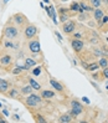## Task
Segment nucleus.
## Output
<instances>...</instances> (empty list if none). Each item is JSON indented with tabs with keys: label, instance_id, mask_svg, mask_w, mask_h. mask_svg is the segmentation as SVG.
<instances>
[{
	"label": "nucleus",
	"instance_id": "f3484780",
	"mask_svg": "<svg viewBox=\"0 0 108 123\" xmlns=\"http://www.w3.org/2000/svg\"><path fill=\"white\" fill-rule=\"evenodd\" d=\"M41 97L45 99H51L55 97V92L50 91V89H42L41 91Z\"/></svg>",
	"mask_w": 108,
	"mask_h": 123
},
{
	"label": "nucleus",
	"instance_id": "c756f323",
	"mask_svg": "<svg viewBox=\"0 0 108 123\" xmlns=\"http://www.w3.org/2000/svg\"><path fill=\"white\" fill-rule=\"evenodd\" d=\"M23 70H24V67H15V69L13 70V74L14 75H19V74H21Z\"/></svg>",
	"mask_w": 108,
	"mask_h": 123
},
{
	"label": "nucleus",
	"instance_id": "f03ea898",
	"mask_svg": "<svg viewBox=\"0 0 108 123\" xmlns=\"http://www.w3.org/2000/svg\"><path fill=\"white\" fill-rule=\"evenodd\" d=\"M3 34H4V36L6 37V39H9V40H14V39L18 36L19 31H18V27H16V26H14V25H6V26L4 27Z\"/></svg>",
	"mask_w": 108,
	"mask_h": 123
},
{
	"label": "nucleus",
	"instance_id": "a18cd8bd",
	"mask_svg": "<svg viewBox=\"0 0 108 123\" xmlns=\"http://www.w3.org/2000/svg\"><path fill=\"white\" fill-rule=\"evenodd\" d=\"M61 1H67V0H61Z\"/></svg>",
	"mask_w": 108,
	"mask_h": 123
},
{
	"label": "nucleus",
	"instance_id": "a878e982",
	"mask_svg": "<svg viewBox=\"0 0 108 123\" xmlns=\"http://www.w3.org/2000/svg\"><path fill=\"white\" fill-rule=\"evenodd\" d=\"M41 66H37V67H35L34 70H32V75L34 76H40L41 75Z\"/></svg>",
	"mask_w": 108,
	"mask_h": 123
},
{
	"label": "nucleus",
	"instance_id": "37998d69",
	"mask_svg": "<svg viewBox=\"0 0 108 123\" xmlns=\"http://www.w3.org/2000/svg\"><path fill=\"white\" fill-rule=\"evenodd\" d=\"M106 41H107V44H108V37H107V39H106Z\"/></svg>",
	"mask_w": 108,
	"mask_h": 123
},
{
	"label": "nucleus",
	"instance_id": "473e14b6",
	"mask_svg": "<svg viewBox=\"0 0 108 123\" xmlns=\"http://www.w3.org/2000/svg\"><path fill=\"white\" fill-rule=\"evenodd\" d=\"M102 74H103V77H104V78H108V67H106V69H102Z\"/></svg>",
	"mask_w": 108,
	"mask_h": 123
},
{
	"label": "nucleus",
	"instance_id": "9b49d317",
	"mask_svg": "<svg viewBox=\"0 0 108 123\" xmlns=\"http://www.w3.org/2000/svg\"><path fill=\"white\" fill-rule=\"evenodd\" d=\"M13 19H14V21L16 22L18 25H20V26H23L25 22H26V18H25V15H23V14H15L14 16H13Z\"/></svg>",
	"mask_w": 108,
	"mask_h": 123
},
{
	"label": "nucleus",
	"instance_id": "412c9836",
	"mask_svg": "<svg viewBox=\"0 0 108 123\" xmlns=\"http://www.w3.org/2000/svg\"><path fill=\"white\" fill-rule=\"evenodd\" d=\"M99 69V65H98V62H91V64H88L87 65V71H89V72H94V71H97Z\"/></svg>",
	"mask_w": 108,
	"mask_h": 123
},
{
	"label": "nucleus",
	"instance_id": "79ce46f5",
	"mask_svg": "<svg viewBox=\"0 0 108 123\" xmlns=\"http://www.w3.org/2000/svg\"><path fill=\"white\" fill-rule=\"evenodd\" d=\"M8 1H9V0H4V4H6Z\"/></svg>",
	"mask_w": 108,
	"mask_h": 123
},
{
	"label": "nucleus",
	"instance_id": "e433bc0d",
	"mask_svg": "<svg viewBox=\"0 0 108 123\" xmlns=\"http://www.w3.org/2000/svg\"><path fill=\"white\" fill-rule=\"evenodd\" d=\"M3 113L6 116V117H9L10 116V113H9V111H8V108H3Z\"/></svg>",
	"mask_w": 108,
	"mask_h": 123
},
{
	"label": "nucleus",
	"instance_id": "6ab92c4d",
	"mask_svg": "<svg viewBox=\"0 0 108 123\" xmlns=\"http://www.w3.org/2000/svg\"><path fill=\"white\" fill-rule=\"evenodd\" d=\"M34 66H36V61H35L34 59H30V57L25 59V66H24V70H30V69H32Z\"/></svg>",
	"mask_w": 108,
	"mask_h": 123
},
{
	"label": "nucleus",
	"instance_id": "20e7f679",
	"mask_svg": "<svg viewBox=\"0 0 108 123\" xmlns=\"http://www.w3.org/2000/svg\"><path fill=\"white\" fill-rule=\"evenodd\" d=\"M24 35L26 39H29V40L32 37H35L37 35V27L34 24H28L24 29Z\"/></svg>",
	"mask_w": 108,
	"mask_h": 123
},
{
	"label": "nucleus",
	"instance_id": "2eb2a0df",
	"mask_svg": "<svg viewBox=\"0 0 108 123\" xmlns=\"http://www.w3.org/2000/svg\"><path fill=\"white\" fill-rule=\"evenodd\" d=\"M28 80H29V85L32 87V89H34V91H40V89H41V85L35 80V78L28 77Z\"/></svg>",
	"mask_w": 108,
	"mask_h": 123
},
{
	"label": "nucleus",
	"instance_id": "c85d7f7f",
	"mask_svg": "<svg viewBox=\"0 0 108 123\" xmlns=\"http://www.w3.org/2000/svg\"><path fill=\"white\" fill-rule=\"evenodd\" d=\"M4 46H5V49H13L14 47V45H13V42H11V40H9L8 39V41H5V44H4Z\"/></svg>",
	"mask_w": 108,
	"mask_h": 123
},
{
	"label": "nucleus",
	"instance_id": "f257e3e1",
	"mask_svg": "<svg viewBox=\"0 0 108 123\" xmlns=\"http://www.w3.org/2000/svg\"><path fill=\"white\" fill-rule=\"evenodd\" d=\"M41 101H42V97H40L39 94L30 93L25 99V104L28 107H36V106H39V103H41Z\"/></svg>",
	"mask_w": 108,
	"mask_h": 123
},
{
	"label": "nucleus",
	"instance_id": "4c0bfd02",
	"mask_svg": "<svg viewBox=\"0 0 108 123\" xmlns=\"http://www.w3.org/2000/svg\"><path fill=\"white\" fill-rule=\"evenodd\" d=\"M82 101L85 103H87V104H89V99H88V97H86V96H83L82 97Z\"/></svg>",
	"mask_w": 108,
	"mask_h": 123
},
{
	"label": "nucleus",
	"instance_id": "0eeeda50",
	"mask_svg": "<svg viewBox=\"0 0 108 123\" xmlns=\"http://www.w3.org/2000/svg\"><path fill=\"white\" fill-rule=\"evenodd\" d=\"M103 15H104V11L103 9H101V8H96L93 10V19L94 21L97 22V25H98L99 27H102V18H103Z\"/></svg>",
	"mask_w": 108,
	"mask_h": 123
},
{
	"label": "nucleus",
	"instance_id": "4468645a",
	"mask_svg": "<svg viewBox=\"0 0 108 123\" xmlns=\"http://www.w3.org/2000/svg\"><path fill=\"white\" fill-rule=\"evenodd\" d=\"M70 11H73V13H83V9L81 8V5H80V3H77V1H72L71 3V5H70Z\"/></svg>",
	"mask_w": 108,
	"mask_h": 123
},
{
	"label": "nucleus",
	"instance_id": "aec40b11",
	"mask_svg": "<svg viewBox=\"0 0 108 123\" xmlns=\"http://www.w3.org/2000/svg\"><path fill=\"white\" fill-rule=\"evenodd\" d=\"M98 65H99V69H106V67H108V59L106 57V56H102V57H99Z\"/></svg>",
	"mask_w": 108,
	"mask_h": 123
},
{
	"label": "nucleus",
	"instance_id": "f704fd0d",
	"mask_svg": "<svg viewBox=\"0 0 108 123\" xmlns=\"http://www.w3.org/2000/svg\"><path fill=\"white\" fill-rule=\"evenodd\" d=\"M102 24H108V15H103V18H102Z\"/></svg>",
	"mask_w": 108,
	"mask_h": 123
},
{
	"label": "nucleus",
	"instance_id": "ea45409f",
	"mask_svg": "<svg viewBox=\"0 0 108 123\" xmlns=\"http://www.w3.org/2000/svg\"><path fill=\"white\" fill-rule=\"evenodd\" d=\"M0 123H6V121H5V119H3V116H1V113H0Z\"/></svg>",
	"mask_w": 108,
	"mask_h": 123
},
{
	"label": "nucleus",
	"instance_id": "58836bf2",
	"mask_svg": "<svg viewBox=\"0 0 108 123\" xmlns=\"http://www.w3.org/2000/svg\"><path fill=\"white\" fill-rule=\"evenodd\" d=\"M13 119H14L15 122H19V121H20V117H19L18 114H14V116H13Z\"/></svg>",
	"mask_w": 108,
	"mask_h": 123
},
{
	"label": "nucleus",
	"instance_id": "39448f33",
	"mask_svg": "<svg viewBox=\"0 0 108 123\" xmlns=\"http://www.w3.org/2000/svg\"><path fill=\"white\" fill-rule=\"evenodd\" d=\"M75 30H76V21H73V20H67L66 22H63V25H62V31H63L65 34L70 35V34H73Z\"/></svg>",
	"mask_w": 108,
	"mask_h": 123
},
{
	"label": "nucleus",
	"instance_id": "49530a36",
	"mask_svg": "<svg viewBox=\"0 0 108 123\" xmlns=\"http://www.w3.org/2000/svg\"><path fill=\"white\" fill-rule=\"evenodd\" d=\"M106 88H107V89H108V86H107V87H106Z\"/></svg>",
	"mask_w": 108,
	"mask_h": 123
},
{
	"label": "nucleus",
	"instance_id": "6e6552de",
	"mask_svg": "<svg viewBox=\"0 0 108 123\" xmlns=\"http://www.w3.org/2000/svg\"><path fill=\"white\" fill-rule=\"evenodd\" d=\"M71 46L76 52H81L85 47V44L81 39H72L71 40Z\"/></svg>",
	"mask_w": 108,
	"mask_h": 123
},
{
	"label": "nucleus",
	"instance_id": "b1692460",
	"mask_svg": "<svg viewBox=\"0 0 108 123\" xmlns=\"http://www.w3.org/2000/svg\"><path fill=\"white\" fill-rule=\"evenodd\" d=\"M32 91H34V89H32V87L30 85L21 88V93H24V94H30V93H32Z\"/></svg>",
	"mask_w": 108,
	"mask_h": 123
},
{
	"label": "nucleus",
	"instance_id": "7c9ffc66",
	"mask_svg": "<svg viewBox=\"0 0 108 123\" xmlns=\"http://www.w3.org/2000/svg\"><path fill=\"white\" fill-rule=\"evenodd\" d=\"M102 77H103V74H93V78H96V80H98L99 82L101 81H103V78H102Z\"/></svg>",
	"mask_w": 108,
	"mask_h": 123
},
{
	"label": "nucleus",
	"instance_id": "de8ad7c7",
	"mask_svg": "<svg viewBox=\"0 0 108 123\" xmlns=\"http://www.w3.org/2000/svg\"><path fill=\"white\" fill-rule=\"evenodd\" d=\"M107 5H108V4H107Z\"/></svg>",
	"mask_w": 108,
	"mask_h": 123
},
{
	"label": "nucleus",
	"instance_id": "cd10ccee",
	"mask_svg": "<svg viewBox=\"0 0 108 123\" xmlns=\"http://www.w3.org/2000/svg\"><path fill=\"white\" fill-rule=\"evenodd\" d=\"M35 119H36V122H40V123H45L46 122V119L40 114H35Z\"/></svg>",
	"mask_w": 108,
	"mask_h": 123
},
{
	"label": "nucleus",
	"instance_id": "1a4fd4ad",
	"mask_svg": "<svg viewBox=\"0 0 108 123\" xmlns=\"http://www.w3.org/2000/svg\"><path fill=\"white\" fill-rule=\"evenodd\" d=\"M45 10H46L47 15L52 19V22H53L55 25H57V24H58V20H57L56 11H55V8H53V5H48V6H45Z\"/></svg>",
	"mask_w": 108,
	"mask_h": 123
},
{
	"label": "nucleus",
	"instance_id": "f8f14e48",
	"mask_svg": "<svg viewBox=\"0 0 108 123\" xmlns=\"http://www.w3.org/2000/svg\"><path fill=\"white\" fill-rule=\"evenodd\" d=\"M57 121H58V122H61V123H70V122H72V121H73V116L68 112V113H66V114L60 116Z\"/></svg>",
	"mask_w": 108,
	"mask_h": 123
},
{
	"label": "nucleus",
	"instance_id": "4be33fe9",
	"mask_svg": "<svg viewBox=\"0 0 108 123\" xmlns=\"http://www.w3.org/2000/svg\"><path fill=\"white\" fill-rule=\"evenodd\" d=\"M8 96H9V97H11V98L20 99V98H19V97H20V92H19L16 88H11V89H10V92L8 93Z\"/></svg>",
	"mask_w": 108,
	"mask_h": 123
},
{
	"label": "nucleus",
	"instance_id": "393cba45",
	"mask_svg": "<svg viewBox=\"0 0 108 123\" xmlns=\"http://www.w3.org/2000/svg\"><path fill=\"white\" fill-rule=\"evenodd\" d=\"M88 14L89 13H86V11H83V13H80L78 14V20L80 21H86L88 19Z\"/></svg>",
	"mask_w": 108,
	"mask_h": 123
},
{
	"label": "nucleus",
	"instance_id": "7ed1b4c3",
	"mask_svg": "<svg viewBox=\"0 0 108 123\" xmlns=\"http://www.w3.org/2000/svg\"><path fill=\"white\" fill-rule=\"evenodd\" d=\"M85 111V108H83V106L78 101H76V99H73V101H71V111H70V113H71L72 116H73V118H76V117H78L82 112Z\"/></svg>",
	"mask_w": 108,
	"mask_h": 123
},
{
	"label": "nucleus",
	"instance_id": "c03bdc74",
	"mask_svg": "<svg viewBox=\"0 0 108 123\" xmlns=\"http://www.w3.org/2000/svg\"><path fill=\"white\" fill-rule=\"evenodd\" d=\"M1 107H3V104H1V103H0V108H1Z\"/></svg>",
	"mask_w": 108,
	"mask_h": 123
},
{
	"label": "nucleus",
	"instance_id": "ddd939ff",
	"mask_svg": "<svg viewBox=\"0 0 108 123\" xmlns=\"http://www.w3.org/2000/svg\"><path fill=\"white\" fill-rule=\"evenodd\" d=\"M11 62H13L11 55H3L0 57V65H3V66H9Z\"/></svg>",
	"mask_w": 108,
	"mask_h": 123
},
{
	"label": "nucleus",
	"instance_id": "dca6fc26",
	"mask_svg": "<svg viewBox=\"0 0 108 123\" xmlns=\"http://www.w3.org/2000/svg\"><path fill=\"white\" fill-rule=\"evenodd\" d=\"M50 85L53 87V88H55L56 89V91H58V92H63V86H62V83H60V82H57L56 80H52V78H51V80H50Z\"/></svg>",
	"mask_w": 108,
	"mask_h": 123
},
{
	"label": "nucleus",
	"instance_id": "9d476101",
	"mask_svg": "<svg viewBox=\"0 0 108 123\" xmlns=\"http://www.w3.org/2000/svg\"><path fill=\"white\" fill-rule=\"evenodd\" d=\"M80 5H81V8L83 9V11H86V13H89L91 14V13H93V10H94V8L91 6V4H89L88 0H81Z\"/></svg>",
	"mask_w": 108,
	"mask_h": 123
},
{
	"label": "nucleus",
	"instance_id": "c9c22d12",
	"mask_svg": "<svg viewBox=\"0 0 108 123\" xmlns=\"http://www.w3.org/2000/svg\"><path fill=\"white\" fill-rule=\"evenodd\" d=\"M55 35L57 36V39H58V41L61 42V41H62V36L60 35V32H58V31H55Z\"/></svg>",
	"mask_w": 108,
	"mask_h": 123
},
{
	"label": "nucleus",
	"instance_id": "72a5a7b5",
	"mask_svg": "<svg viewBox=\"0 0 108 123\" xmlns=\"http://www.w3.org/2000/svg\"><path fill=\"white\" fill-rule=\"evenodd\" d=\"M73 39H82V34L81 32H75L73 34Z\"/></svg>",
	"mask_w": 108,
	"mask_h": 123
},
{
	"label": "nucleus",
	"instance_id": "5701e85b",
	"mask_svg": "<svg viewBox=\"0 0 108 123\" xmlns=\"http://www.w3.org/2000/svg\"><path fill=\"white\" fill-rule=\"evenodd\" d=\"M89 4H91V6L92 8H101V5H102V0H88Z\"/></svg>",
	"mask_w": 108,
	"mask_h": 123
},
{
	"label": "nucleus",
	"instance_id": "2f4dec72",
	"mask_svg": "<svg viewBox=\"0 0 108 123\" xmlns=\"http://www.w3.org/2000/svg\"><path fill=\"white\" fill-rule=\"evenodd\" d=\"M89 83H91V85H92V86L96 88V91H97V92H99V93H101V88H99V86L97 85L96 82H93V81H89Z\"/></svg>",
	"mask_w": 108,
	"mask_h": 123
},
{
	"label": "nucleus",
	"instance_id": "bb28decb",
	"mask_svg": "<svg viewBox=\"0 0 108 123\" xmlns=\"http://www.w3.org/2000/svg\"><path fill=\"white\" fill-rule=\"evenodd\" d=\"M68 19H70V18H68L67 14H60V21L62 22V24H63V22H66Z\"/></svg>",
	"mask_w": 108,
	"mask_h": 123
},
{
	"label": "nucleus",
	"instance_id": "a19ab883",
	"mask_svg": "<svg viewBox=\"0 0 108 123\" xmlns=\"http://www.w3.org/2000/svg\"><path fill=\"white\" fill-rule=\"evenodd\" d=\"M44 3L45 4H50V0H44Z\"/></svg>",
	"mask_w": 108,
	"mask_h": 123
},
{
	"label": "nucleus",
	"instance_id": "a211bd4d",
	"mask_svg": "<svg viewBox=\"0 0 108 123\" xmlns=\"http://www.w3.org/2000/svg\"><path fill=\"white\" fill-rule=\"evenodd\" d=\"M9 82L3 80V78H0V93H6L8 89H9Z\"/></svg>",
	"mask_w": 108,
	"mask_h": 123
},
{
	"label": "nucleus",
	"instance_id": "423d86ee",
	"mask_svg": "<svg viewBox=\"0 0 108 123\" xmlns=\"http://www.w3.org/2000/svg\"><path fill=\"white\" fill-rule=\"evenodd\" d=\"M28 47L30 50V52H32V54H39L41 51V44L37 39H34V40L29 41Z\"/></svg>",
	"mask_w": 108,
	"mask_h": 123
}]
</instances>
